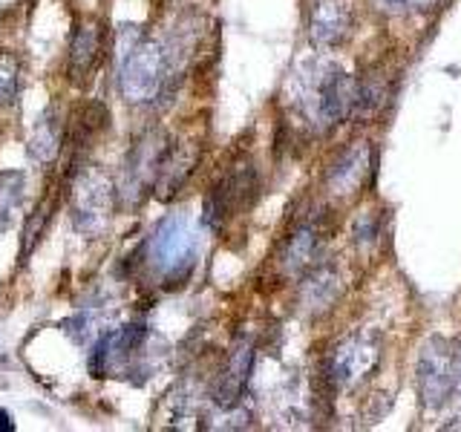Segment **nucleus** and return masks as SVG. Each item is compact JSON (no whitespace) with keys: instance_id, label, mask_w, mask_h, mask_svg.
Listing matches in <instances>:
<instances>
[{"instance_id":"nucleus-17","label":"nucleus","mask_w":461,"mask_h":432,"mask_svg":"<svg viewBox=\"0 0 461 432\" xmlns=\"http://www.w3.org/2000/svg\"><path fill=\"white\" fill-rule=\"evenodd\" d=\"M47 222H50V208L47 202H41V205L29 213V220L23 225V245H21V263H26L29 254L35 251V245L41 242V234L47 230Z\"/></svg>"},{"instance_id":"nucleus-9","label":"nucleus","mask_w":461,"mask_h":432,"mask_svg":"<svg viewBox=\"0 0 461 432\" xmlns=\"http://www.w3.org/2000/svg\"><path fill=\"white\" fill-rule=\"evenodd\" d=\"M254 369V343L251 340H237L230 349L220 381L213 386V403L220 410H237V403L249 386V374Z\"/></svg>"},{"instance_id":"nucleus-10","label":"nucleus","mask_w":461,"mask_h":432,"mask_svg":"<svg viewBox=\"0 0 461 432\" xmlns=\"http://www.w3.org/2000/svg\"><path fill=\"white\" fill-rule=\"evenodd\" d=\"M369 173H372V148H369V141H357L338 156V162L331 165L326 182L335 194L346 196L357 191V187L369 179Z\"/></svg>"},{"instance_id":"nucleus-11","label":"nucleus","mask_w":461,"mask_h":432,"mask_svg":"<svg viewBox=\"0 0 461 432\" xmlns=\"http://www.w3.org/2000/svg\"><path fill=\"white\" fill-rule=\"evenodd\" d=\"M196 162H199V150L194 144H187V141L167 144L162 162H158V173H156L158 199H170L173 194H179V187L194 173Z\"/></svg>"},{"instance_id":"nucleus-1","label":"nucleus","mask_w":461,"mask_h":432,"mask_svg":"<svg viewBox=\"0 0 461 432\" xmlns=\"http://www.w3.org/2000/svg\"><path fill=\"white\" fill-rule=\"evenodd\" d=\"M196 242L191 220L185 213H170L144 242V259L165 280V285H182V280L191 277L194 271Z\"/></svg>"},{"instance_id":"nucleus-6","label":"nucleus","mask_w":461,"mask_h":432,"mask_svg":"<svg viewBox=\"0 0 461 432\" xmlns=\"http://www.w3.org/2000/svg\"><path fill=\"white\" fill-rule=\"evenodd\" d=\"M259 196V179L254 165H240L211 187L205 199V225L220 230L237 213L249 211Z\"/></svg>"},{"instance_id":"nucleus-8","label":"nucleus","mask_w":461,"mask_h":432,"mask_svg":"<svg viewBox=\"0 0 461 432\" xmlns=\"http://www.w3.org/2000/svg\"><path fill=\"white\" fill-rule=\"evenodd\" d=\"M352 35V12L343 0H309V38L314 47L331 50Z\"/></svg>"},{"instance_id":"nucleus-2","label":"nucleus","mask_w":461,"mask_h":432,"mask_svg":"<svg viewBox=\"0 0 461 432\" xmlns=\"http://www.w3.org/2000/svg\"><path fill=\"white\" fill-rule=\"evenodd\" d=\"M170 72V52L162 40L139 38L122 55L119 67V90L130 104H150L165 90Z\"/></svg>"},{"instance_id":"nucleus-3","label":"nucleus","mask_w":461,"mask_h":432,"mask_svg":"<svg viewBox=\"0 0 461 432\" xmlns=\"http://www.w3.org/2000/svg\"><path fill=\"white\" fill-rule=\"evenodd\" d=\"M415 374L418 395L427 403V410L444 407L458 389V352L441 338L424 343L421 355H418Z\"/></svg>"},{"instance_id":"nucleus-19","label":"nucleus","mask_w":461,"mask_h":432,"mask_svg":"<svg viewBox=\"0 0 461 432\" xmlns=\"http://www.w3.org/2000/svg\"><path fill=\"white\" fill-rule=\"evenodd\" d=\"M355 239L360 245L378 239V216H375V211H366L364 216H357V222H355Z\"/></svg>"},{"instance_id":"nucleus-5","label":"nucleus","mask_w":461,"mask_h":432,"mask_svg":"<svg viewBox=\"0 0 461 432\" xmlns=\"http://www.w3.org/2000/svg\"><path fill=\"white\" fill-rule=\"evenodd\" d=\"M113 202L115 187L107 173L93 167L84 170L72 184V225L86 237H98L110 222Z\"/></svg>"},{"instance_id":"nucleus-14","label":"nucleus","mask_w":461,"mask_h":432,"mask_svg":"<svg viewBox=\"0 0 461 432\" xmlns=\"http://www.w3.org/2000/svg\"><path fill=\"white\" fill-rule=\"evenodd\" d=\"M58 148H61V122H58L55 110H47L41 115V122L35 124L32 136H29V156L35 162H52L58 156Z\"/></svg>"},{"instance_id":"nucleus-18","label":"nucleus","mask_w":461,"mask_h":432,"mask_svg":"<svg viewBox=\"0 0 461 432\" xmlns=\"http://www.w3.org/2000/svg\"><path fill=\"white\" fill-rule=\"evenodd\" d=\"M21 90L18 61L12 55H0V104H12Z\"/></svg>"},{"instance_id":"nucleus-12","label":"nucleus","mask_w":461,"mask_h":432,"mask_svg":"<svg viewBox=\"0 0 461 432\" xmlns=\"http://www.w3.org/2000/svg\"><path fill=\"white\" fill-rule=\"evenodd\" d=\"M98 52H101V26L98 21H84L76 26L69 40V72L72 78H84L90 76L95 61H98Z\"/></svg>"},{"instance_id":"nucleus-15","label":"nucleus","mask_w":461,"mask_h":432,"mask_svg":"<svg viewBox=\"0 0 461 432\" xmlns=\"http://www.w3.org/2000/svg\"><path fill=\"white\" fill-rule=\"evenodd\" d=\"M338 292H340V285H338L335 274H331L329 268H317L306 277V285H303V300H306V306L312 311H321L338 297Z\"/></svg>"},{"instance_id":"nucleus-16","label":"nucleus","mask_w":461,"mask_h":432,"mask_svg":"<svg viewBox=\"0 0 461 432\" xmlns=\"http://www.w3.org/2000/svg\"><path fill=\"white\" fill-rule=\"evenodd\" d=\"M23 184L26 179L21 170L0 173V230H6L12 225V216L23 199Z\"/></svg>"},{"instance_id":"nucleus-7","label":"nucleus","mask_w":461,"mask_h":432,"mask_svg":"<svg viewBox=\"0 0 461 432\" xmlns=\"http://www.w3.org/2000/svg\"><path fill=\"white\" fill-rule=\"evenodd\" d=\"M165 148H167V141L162 136L148 133L144 139L136 141L133 150H130L127 165H124V182H122V196L130 202V205H136L144 187L156 182L158 162H162Z\"/></svg>"},{"instance_id":"nucleus-20","label":"nucleus","mask_w":461,"mask_h":432,"mask_svg":"<svg viewBox=\"0 0 461 432\" xmlns=\"http://www.w3.org/2000/svg\"><path fill=\"white\" fill-rule=\"evenodd\" d=\"M375 6L386 14H398V12H407L412 9V0H375Z\"/></svg>"},{"instance_id":"nucleus-21","label":"nucleus","mask_w":461,"mask_h":432,"mask_svg":"<svg viewBox=\"0 0 461 432\" xmlns=\"http://www.w3.org/2000/svg\"><path fill=\"white\" fill-rule=\"evenodd\" d=\"M0 429H4V432H12V429H14V424H12V415H9L6 410H0Z\"/></svg>"},{"instance_id":"nucleus-13","label":"nucleus","mask_w":461,"mask_h":432,"mask_svg":"<svg viewBox=\"0 0 461 432\" xmlns=\"http://www.w3.org/2000/svg\"><path fill=\"white\" fill-rule=\"evenodd\" d=\"M317 251H321V228L314 222H303L292 237L285 239L283 248V268L288 274L309 271Z\"/></svg>"},{"instance_id":"nucleus-4","label":"nucleus","mask_w":461,"mask_h":432,"mask_svg":"<svg viewBox=\"0 0 461 432\" xmlns=\"http://www.w3.org/2000/svg\"><path fill=\"white\" fill-rule=\"evenodd\" d=\"M381 360V340L375 335H360L346 338L343 343H338L331 349L329 360H326V383L335 392H343V389H355L364 383L369 374L378 369Z\"/></svg>"}]
</instances>
